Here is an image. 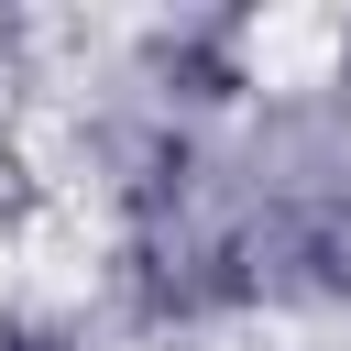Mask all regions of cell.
<instances>
[{
    "instance_id": "cell-1",
    "label": "cell",
    "mask_w": 351,
    "mask_h": 351,
    "mask_svg": "<svg viewBox=\"0 0 351 351\" xmlns=\"http://www.w3.org/2000/svg\"><path fill=\"white\" fill-rule=\"evenodd\" d=\"M0 351H88V329L55 307H0Z\"/></svg>"
},
{
    "instance_id": "cell-2",
    "label": "cell",
    "mask_w": 351,
    "mask_h": 351,
    "mask_svg": "<svg viewBox=\"0 0 351 351\" xmlns=\"http://www.w3.org/2000/svg\"><path fill=\"white\" fill-rule=\"evenodd\" d=\"M329 99H351V11H329Z\"/></svg>"
}]
</instances>
